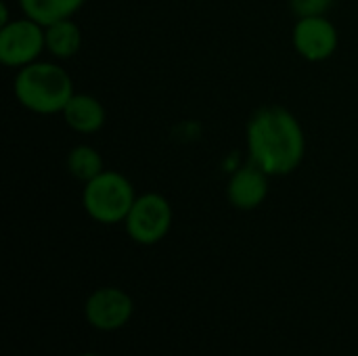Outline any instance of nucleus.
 <instances>
[{
  "label": "nucleus",
  "instance_id": "nucleus-1",
  "mask_svg": "<svg viewBox=\"0 0 358 356\" xmlns=\"http://www.w3.org/2000/svg\"><path fill=\"white\" fill-rule=\"evenodd\" d=\"M250 162L268 176L294 172L304 159V132L300 122L283 107H262L248 124Z\"/></svg>",
  "mask_w": 358,
  "mask_h": 356
},
{
  "label": "nucleus",
  "instance_id": "nucleus-2",
  "mask_svg": "<svg viewBox=\"0 0 358 356\" xmlns=\"http://www.w3.org/2000/svg\"><path fill=\"white\" fill-rule=\"evenodd\" d=\"M19 103L34 113L63 111L73 97V84L67 71L52 63H29L15 78Z\"/></svg>",
  "mask_w": 358,
  "mask_h": 356
},
{
  "label": "nucleus",
  "instance_id": "nucleus-3",
  "mask_svg": "<svg viewBox=\"0 0 358 356\" xmlns=\"http://www.w3.org/2000/svg\"><path fill=\"white\" fill-rule=\"evenodd\" d=\"M136 197L130 180L117 172H101L84 187V208L96 222L115 225L126 220Z\"/></svg>",
  "mask_w": 358,
  "mask_h": 356
},
{
  "label": "nucleus",
  "instance_id": "nucleus-4",
  "mask_svg": "<svg viewBox=\"0 0 358 356\" xmlns=\"http://www.w3.org/2000/svg\"><path fill=\"white\" fill-rule=\"evenodd\" d=\"M172 225V208L166 197L157 193H147L136 197L132 210L126 216L128 235L145 245L157 243L166 237Z\"/></svg>",
  "mask_w": 358,
  "mask_h": 356
},
{
  "label": "nucleus",
  "instance_id": "nucleus-5",
  "mask_svg": "<svg viewBox=\"0 0 358 356\" xmlns=\"http://www.w3.org/2000/svg\"><path fill=\"white\" fill-rule=\"evenodd\" d=\"M46 46L42 25L34 19H17L0 29V61L8 67H25Z\"/></svg>",
  "mask_w": 358,
  "mask_h": 356
},
{
  "label": "nucleus",
  "instance_id": "nucleus-6",
  "mask_svg": "<svg viewBox=\"0 0 358 356\" xmlns=\"http://www.w3.org/2000/svg\"><path fill=\"white\" fill-rule=\"evenodd\" d=\"M294 46L308 61H325L338 48V29L323 15L302 17L294 27Z\"/></svg>",
  "mask_w": 358,
  "mask_h": 356
},
{
  "label": "nucleus",
  "instance_id": "nucleus-7",
  "mask_svg": "<svg viewBox=\"0 0 358 356\" xmlns=\"http://www.w3.org/2000/svg\"><path fill=\"white\" fill-rule=\"evenodd\" d=\"M132 315V300L122 290H99L86 302L88 321L103 332L122 327Z\"/></svg>",
  "mask_w": 358,
  "mask_h": 356
},
{
  "label": "nucleus",
  "instance_id": "nucleus-8",
  "mask_svg": "<svg viewBox=\"0 0 358 356\" xmlns=\"http://www.w3.org/2000/svg\"><path fill=\"white\" fill-rule=\"evenodd\" d=\"M266 176L268 174L252 162L248 166L239 168L229 180V189H227L229 201L239 210L258 208L268 195V178Z\"/></svg>",
  "mask_w": 358,
  "mask_h": 356
},
{
  "label": "nucleus",
  "instance_id": "nucleus-9",
  "mask_svg": "<svg viewBox=\"0 0 358 356\" xmlns=\"http://www.w3.org/2000/svg\"><path fill=\"white\" fill-rule=\"evenodd\" d=\"M63 118L76 132L90 134L105 124V109L90 94H73L63 109Z\"/></svg>",
  "mask_w": 358,
  "mask_h": 356
},
{
  "label": "nucleus",
  "instance_id": "nucleus-10",
  "mask_svg": "<svg viewBox=\"0 0 358 356\" xmlns=\"http://www.w3.org/2000/svg\"><path fill=\"white\" fill-rule=\"evenodd\" d=\"M86 0H19L25 17L40 25H52L57 21L69 19Z\"/></svg>",
  "mask_w": 358,
  "mask_h": 356
},
{
  "label": "nucleus",
  "instance_id": "nucleus-11",
  "mask_svg": "<svg viewBox=\"0 0 358 356\" xmlns=\"http://www.w3.org/2000/svg\"><path fill=\"white\" fill-rule=\"evenodd\" d=\"M44 36H46V48L59 59L73 57L82 46V31L69 19H63V21L48 25Z\"/></svg>",
  "mask_w": 358,
  "mask_h": 356
},
{
  "label": "nucleus",
  "instance_id": "nucleus-12",
  "mask_svg": "<svg viewBox=\"0 0 358 356\" xmlns=\"http://www.w3.org/2000/svg\"><path fill=\"white\" fill-rule=\"evenodd\" d=\"M67 168L78 180L90 183L92 178H96L103 172V159L96 153V149L88 147V145H80L69 153Z\"/></svg>",
  "mask_w": 358,
  "mask_h": 356
},
{
  "label": "nucleus",
  "instance_id": "nucleus-13",
  "mask_svg": "<svg viewBox=\"0 0 358 356\" xmlns=\"http://www.w3.org/2000/svg\"><path fill=\"white\" fill-rule=\"evenodd\" d=\"M292 2V10L302 19V17H319L325 15L334 0H289Z\"/></svg>",
  "mask_w": 358,
  "mask_h": 356
},
{
  "label": "nucleus",
  "instance_id": "nucleus-14",
  "mask_svg": "<svg viewBox=\"0 0 358 356\" xmlns=\"http://www.w3.org/2000/svg\"><path fill=\"white\" fill-rule=\"evenodd\" d=\"M10 23L8 21V8H6V2H0V25H6Z\"/></svg>",
  "mask_w": 358,
  "mask_h": 356
},
{
  "label": "nucleus",
  "instance_id": "nucleus-15",
  "mask_svg": "<svg viewBox=\"0 0 358 356\" xmlns=\"http://www.w3.org/2000/svg\"><path fill=\"white\" fill-rule=\"evenodd\" d=\"M84 356H94V355H84Z\"/></svg>",
  "mask_w": 358,
  "mask_h": 356
}]
</instances>
